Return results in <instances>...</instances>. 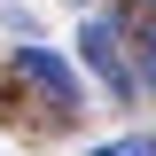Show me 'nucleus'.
Returning a JSON list of instances; mask_svg holds the SVG:
<instances>
[{
	"mask_svg": "<svg viewBox=\"0 0 156 156\" xmlns=\"http://www.w3.org/2000/svg\"><path fill=\"white\" fill-rule=\"evenodd\" d=\"M94 156H156V133H125V140H101Z\"/></svg>",
	"mask_w": 156,
	"mask_h": 156,
	"instance_id": "7ed1b4c3",
	"label": "nucleus"
},
{
	"mask_svg": "<svg viewBox=\"0 0 156 156\" xmlns=\"http://www.w3.org/2000/svg\"><path fill=\"white\" fill-rule=\"evenodd\" d=\"M8 70H16V78H31V86H47V94H55L62 109H86V78H78L70 62L55 55V47H39V39H23L16 55H8Z\"/></svg>",
	"mask_w": 156,
	"mask_h": 156,
	"instance_id": "f257e3e1",
	"label": "nucleus"
},
{
	"mask_svg": "<svg viewBox=\"0 0 156 156\" xmlns=\"http://www.w3.org/2000/svg\"><path fill=\"white\" fill-rule=\"evenodd\" d=\"M78 55H86V70H94L117 101H133V62H125V47H117V23L109 16H94L86 31H78Z\"/></svg>",
	"mask_w": 156,
	"mask_h": 156,
	"instance_id": "f03ea898",
	"label": "nucleus"
},
{
	"mask_svg": "<svg viewBox=\"0 0 156 156\" xmlns=\"http://www.w3.org/2000/svg\"><path fill=\"white\" fill-rule=\"evenodd\" d=\"M140 8H156V0H140Z\"/></svg>",
	"mask_w": 156,
	"mask_h": 156,
	"instance_id": "20e7f679",
	"label": "nucleus"
}]
</instances>
